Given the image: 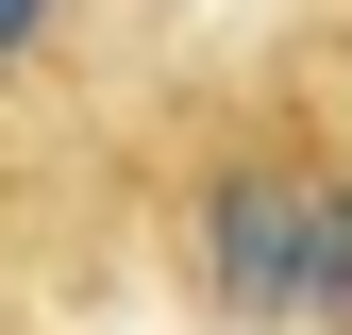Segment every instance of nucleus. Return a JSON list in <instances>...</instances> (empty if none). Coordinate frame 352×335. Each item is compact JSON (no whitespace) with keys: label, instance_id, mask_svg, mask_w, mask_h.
Wrapping results in <instances>:
<instances>
[{"label":"nucleus","instance_id":"nucleus-1","mask_svg":"<svg viewBox=\"0 0 352 335\" xmlns=\"http://www.w3.org/2000/svg\"><path fill=\"white\" fill-rule=\"evenodd\" d=\"M285 268H302V168H218L201 185V285L235 319H285Z\"/></svg>","mask_w":352,"mask_h":335},{"label":"nucleus","instance_id":"nucleus-2","mask_svg":"<svg viewBox=\"0 0 352 335\" xmlns=\"http://www.w3.org/2000/svg\"><path fill=\"white\" fill-rule=\"evenodd\" d=\"M285 319L352 335V168H336V185H302V268H285Z\"/></svg>","mask_w":352,"mask_h":335},{"label":"nucleus","instance_id":"nucleus-3","mask_svg":"<svg viewBox=\"0 0 352 335\" xmlns=\"http://www.w3.org/2000/svg\"><path fill=\"white\" fill-rule=\"evenodd\" d=\"M34 34H51V0H0V51H34Z\"/></svg>","mask_w":352,"mask_h":335}]
</instances>
